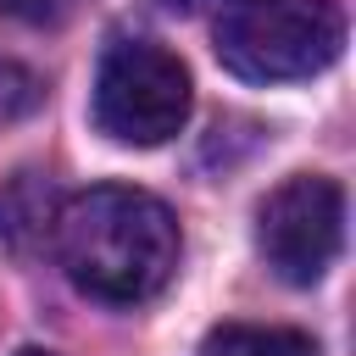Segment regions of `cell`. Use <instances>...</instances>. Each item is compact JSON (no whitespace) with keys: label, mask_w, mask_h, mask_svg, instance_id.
<instances>
[{"label":"cell","mask_w":356,"mask_h":356,"mask_svg":"<svg viewBox=\"0 0 356 356\" xmlns=\"http://www.w3.org/2000/svg\"><path fill=\"white\" fill-rule=\"evenodd\" d=\"M345 239V195L323 172L284 178L256 206V250L284 284H317Z\"/></svg>","instance_id":"4"},{"label":"cell","mask_w":356,"mask_h":356,"mask_svg":"<svg viewBox=\"0 0 356 356\" xmlns=\"http://www.w3.org/2000/svg\"><path fill=\"white\" fill-rule=\"evenodd\" d=\"M17 356H56V350H39V345H28V350H17Z\"/></svg>","instance_id":"7"},{"label":"cell","mask_w":356,"mask_h":356,"mask_svg":"<svg viewBox=\"0 0 356 356\" xmlns=\"http://www.w3.org/2000/svg\"><path fill=\"white\" fill-rule=\"evenodd\" d=\"M56 256L83 295L106 306H134L172 278L178 222L156 195L128 184H100L56 211Z\"/></svg>","instance_id":"1"},{"label":"cell","mask_w":356,"mask_h":356,"mask_svg":"<svg viewBox=\"0 0 356 356\" xmlns=\"http://www.w3.org/2000/svg\"><path fill=\"white\" fill-rule=\"evenodd\" d=\"M200 356H317L312 334L278 323H217L200 339Z\"/></svg>","instance_id":"5"},{"label":"cell","mask_w":356,"mask_h":356,"mask_svg":"<svg viewBox=\"0 0 356 356\" xmlns=\"http://www.w3.org/2000/svg\"><path fill=\"white\" fill-rule=\"evenodd\" d=\"M189 117V72L156 39H117L95 72V122L117 145H167Z\"/></svg>","instance_id":"3"},{"label":"cell","mask_w":356,"mask_h":356,"mask_svg":"<svg viewBox=\"0 0 356 356\" xmlns=\"http://www.w3.org/2000/svg\"><path fill=\"white\" fill-rule=\"evenodd\" d=\"M78 6L83 0H0V11L28 28H61L67 17H78Z\"/></svg>","instance_id":"6"},{"label":"cell","mask_w":356,"mask_h":356,"mask_svg":"<svg viewBox=\"0 0 356 356\" xmlns=\"http://www.w3.org/2000/svg\"><path fill=\"white\" fill-rule=\"evenodd\" d=\"M211 39L228 72L250 83H289L339 56L345 17L334 0H222Z\"/></svg>","instance_id":"2"}]
</instances>
